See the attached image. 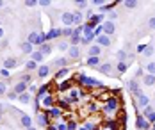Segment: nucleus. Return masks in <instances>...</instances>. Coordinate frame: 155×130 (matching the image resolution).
<instances>
[{
	"label": "nucleus",
	"mask_w": 155,
	"mask_h": 130,
	"mask_svg": "<svg viewBox=\"0 0 155 130\" xmlns=\"http://www.w3.org/2000/svg\"><path fill=\"white\" fill-rule=\"evenodd\" d=\"M27 41L31 43L32 47H41L43 43H47L45 32H41V31H31L29 36H27Z\"/></svg>",
	"instance_id": "obj_1"
},
{
	"label": "nucleus",
	"mask_w": 155,
	"mask_h": 130,
	"mask_svg": "<svg viewBox=\"0 0 155 130\" xmlns=\"http://www.w3.org/2000/svg\"><path fill=\"white\" fill-rule=\"evenodd\" d=\"M77 80L80 82L82 86H87V87H104V82L96 80V79H91V77L86 75V73H78Z\"/></svg>",
	"instance_id": "obj_2"
},
{
	"label": "nucleus",
	"mask_w": 155,
	"mask_h": 130,
	"mask_svg": "<svg viewBox=\"0 0 155 130\" xmlns=\"http://www.w3.org/2000/svg\"><path fill=\"white\" fill-rule=\"evenodd\" d=\"M118 107H120V100L116 96H110L104 103V107H102V111L105 114H109V116H112V114H116V111H118Z\"/></svg>",
	"instance_id": "obj_3"
},
{
	"label": "nucleus",
	"mask_w": 155,
	"mask_h": 130,
	"mask_svg": "<svg viewBox=\"0 0 155 130\" xmlns=\"http://www.w3.org/2000/svg\"><path fill=\"white\" fill-rule=\"evenodd\" d=\"M62 36V29H59V27H52L48 32H45V39L48 41H57L59 37Z\"/></svg>",
	"instance_id": "obj_4"
},
{
	"label": "nucleus",
	"mask_w": 155,
	"mask_h": 130,
	"mask_svg": "<svg viewBox=\"0 0 155 130\" xmlns=\"http://www.w3.org/2000/svg\"><path fill=\"white\" fill-rule=\"evenodd\" d=\"M36 125L47 128L48 125H50V118H48V114L47 112H38V116H36Z\"/></svg>",
	"instance_id": "obj_5"
},
{
	"label": "nucleus",
	"mask_w": 155,
	"mask_h": 130,
	"mask_svg": "<svg viewBox=\"0 0 155 130\" xmlns=\"http://www.w3.org/2000/svg\"><path fill=\"white\" fill-rule=\"evenodd\" d=\"M61 21L64 23V27H73V13L71 11H61Z\"/></svg>",
	"instance_id": "obj_6"
},
{
	"label": "nucleus",
	"mask_w": 155,
	"mask_h": 130,
	"mask_svg": "<svg viewBox=\"0 0 155 130\" xmlns=\"http://www.w3.org/2000/svg\"><path fill=\"white\" fill-rule=\"evenodd\" d=\"M94 41H96V45L100 47V48H109L110 45H112V41H110V37L105 36V34H102V36H98V37H94Z\"/></svg>",
	"instance_id": "obj_7"
},
{
	"label": "nucleus",
	"mask_w": 155,
	"mask_h": 130,
	"mask_svg": "<svg viewBox=\"0 0 155 130\" xmlns=\"http://www.w3.org/2000/svg\"><path fill=\"white\" fill-rule=\"evenodd\" d=\"M80 55H82L80 47H70V50H68V59H70V61H78Z\"/></svg>",
	"instance_id": "obj_8"
},
{
	"label": "nucleus",
	"mask_w": 155,
	"mask_h": 130,
	"mask_svg": "<svg viewBox=\"0 0 155 130\" xmlns=\"http://www.w3.org/2000/svg\"><path fill=\"white\" fill-rule=\"evenodd\" d=\"M136 127H137V130H150L152 128V125L146 121V118L144 116H137V119H136Z\"/></svg>",
	"instance_id": "obj_9"
},
{
	"label": "nucleus",
	"mask_w": 155,
	"mask_h": 130,
	"mask_svg": "<svg viewBox=\"0 0 155 130\" xmlns=\"http://www.w3.org/2000/svg\"><path fill=\"white\" fill-rule=\"evenodd\" d=\"M102 27H104V34L109 36V37L116 32V23H114V21H109V20H107L105 23H102Z\"/></svg>",
	"instance_id": "obj_10"
},
{
	"label": "nucleus",
	"mask_w": 155,
	"mask_h": 130,
	"mask_svg": "<svg viewBox=\"0 0 155 130\" xmlns=\"http://www.w3.org/2000/svg\"><path fill=\"white\" fill-rule=\"evenodd\" d=\"M47 114H48V118L50 119H61L62 118V109H59V107H52V109H48L47 111Z\"/></svg>",
	"instance_id": "obj_11"
},
{
	"label": "nucleus",
	"mask_w": 155,
	"mask_h": 130,
	"mask_svg": "<svg viewBox=\"0 0 155 130\" xmlns=\"http://www.w3.org/2000/svg\"><path fill=\"white\" fill-rule=\"evenodd\" d=\"M50 87H52L50 84H43V86H41V87L38 89V93H36V98H38V100L41 102V100H43V98L47 96L48 93H50Z\"/></svg>",
	"instance_id": "obj_12"
},
{
	"label": "nucleus",
	"mask_w": 155,
	"mask_h": 130,
	"mask_svg": "<svg viewBox=\"0 0 155 130\" xmlns=\"http://www.w3.org/2000/svg\"><path fill=\"white\" fill-rule=\"evenodd\" d=\"M102 20H105V18H104V15H93V16L89 18V21H86V23H87V25H89L91 29H94V27L102 25V23H100Z\"/></svg>",
	"instance_id": "obj_13"
},
{
	"label": "nucleus",
	"mask_w": 155,
	"mask_h": 130,
	"mask_svg": "<svg viewBox=\"0 0 155 130\" xmlns=\"http://www.w3.org/2000/svg\"><path fill=\"white\" fill-rule=\"evenodd\" d=\"M18 66V59L16 57H7V59H4V63H2V68L4 70H13Z\"/></svg>",
	"instance_id": "obj_14"
},
{
	"label": "nucleus",
	"mask_w": 155,
	"mask_h": 130,
	"mask_svg": "<svg viewBox=\"0 0 155 130\" xmlns=\"http://www.w3.org/2000/svg\"><path fill=\"white\" fill-rule=\"evenodd\" d=\"M70 63H71V61H70L68 57H57V59L54 61V66H55L57 70H62V68H68Z\"/></svg>",
	"instance_id": "obj_15"
},
{
	"label": "nucleus",
	"mask_w": 155,
	"mask_h": 130,
	"mask_svg": "<svg viewBox=\"0 0 155 130\" xmlns=\"http://www.w3.org/2000/svg\"><path fill=\"white\" fill-rule=\"evenodd\" d=\"M20 123H21L23 128H31L32 123H34V119H32L29 114H20Z\"/></svg>",
	"instance_id": "obj_16"
},
{
	"label": "nucleus",
	"mask_w": 155,
	"mask_h": 130,
	"mask_svg": "<svg viewBox=\"0 0 155 130\" xmlns=\"http://www.w3.org/2000/svg\"><path fill=\"white\" fill-rule=\"evenodd\" d=\"M27 89H29V86H27V84H23V82H20V80L13 86V91H15L18 96H20V95H23V93H27Z\"/></svg>",
	"instance_id": "obj_17"
},
{
	"label": "nucleus",
	"mask_w": 155,
	"mask_h": 130,
	"mask_svg": "<svg viewBox=\"0 0 155 130\" xmlns=\"http://www.w3.org/2000/svg\"><path fill=\"white\" fill-rule=\"evenodd\" d=\"M36 71H38V79H45L50 75V64H39Z\"/></svg>",
	"instance_id": "obj_18"
},
{
	"label": "nucleus",
	"mask_w": 155,
	"mask_h": 130,
	"mask_svg": "<svg viewBox=\"0 0 155 130\" xmlns=\"http://www.w3.org/2000/svg\"><path fill=\"white\" fill-rule=\"evenodd\" d=\"M31 61L38 63V64H43V63H45V55H43L39 50H34V52L31 54Z\"/></svg>",
	"instance_id": "obj_19"
},
{
	"label": "nucleus",
	"mask_w": 155,
	"mask_h": 130,
	"mask_svg": "<svg viewBox=\"0 0 155 130\" xmlns=\"http://www.w3.org/2000/svg\"><path fill=\"white\" fill-rule=\"evenodd\" d=\"M96 70H98L100 73H104V75H110V73H112V63H102Z\"/></svg>",
	"instance_id": "obj_20"
},
{
	"label": "nucleus",
	"mask_w": 155,
	"mask_h": 130,
	"mask_svg": "<svg viewBox=\"0 0 155 130\" xmlns=\"http://www.w3.org/2000/svg\"><path fill=\"white\" fill-rule=\"evenodd\" d=\"M100 54H102V48H100L98 45L87 47V57H100Z\"/></svg>",
	"instance_id": "obj_21"
},
{
	"label": "nucleus",
	"mask_w": 155,
	"mask_h": 130,
	"mask_svg": "<svg viewBox=\"0 0 155 130\" xmlns=\"http://www.w3.org/2000/svg\"><path fill=\"white\" fill-rule=\"evenodd\" d=\"M73 13V25H77V27H80L82 23H84V15H82V11H71Z\"/></svg>",
	"instance_id": "obj_22"
},
{
	"label": "nucleus",
	"mask_w": 155,
	"mask_h": 130,
	"mask_svg": "<svg viewBox=\"0 0 155 130\" xmlns=\"http://www.w3.org/2000/svg\"><path fill=\"white\" fill-rule=\"evenodd\" d=\"M114 57H116L118 63H128V52L127 50H118Z\"/></svg>",
	"instance_id": "obj_23"
},
{
	"label": "nucleus",
	"mask_w": 155,
	"mask_h": 130,
	"mask_svg": "<svg viewBox=\"0 0 155 130\" xmlns=\"http://www.w3.org/2000/svg\"><path fill=\"white\" fill-rule=\"evenodd\" d=\"M41 103H43V107H45V109H52V107H54V103H55V98L52 96V95H47V96L41 100Z\"/></svg>",
	"instance_id": "obj_24"
},
{
	"label": "nucleus",
	"mask_w": 155,
	"mask_h": 130,
	"mask_svg": "<svg viewBox=\"0 0 155 130\" xmlns=\"http://www.w3.org/2000/svg\"><path fill=\"white\" fill-rule=\"evenodd\" d=\"M127 89H128V91H130V93L134 95V93H136V91L139 89V84H137V79H130V80L127 82Z\"/></svg>",
	"instance_id": "obj_25"
},
{
	"label": "nucleus",
	"mask_w": 155,
	"mask_h": 130,
	"mask_svg": "<svg viewBox=\"0 0 155 130\" xmlns=\"http://www.w3.org/2000/svg\"><path fill=\"white\" fill-rule=\"evenodd\" d=\"M20 50H21V54H25V55L29 54V55H31L32 52H34V47H32L29 41H23V43L20 45Z\"/></svg>",
	"instance_id": "obj_26"
},
{
	"label": "nucleus",
	"mask_w": 155,
	"mask_h": 130,
	"mask_svg": "<svg viewBox=\"0 0 155 130\" xmlns=\"http://www.w3.org/2000/svg\"><path fill=\"white\" fill-rule=\"evenodd\" d=\"M143 84H144L146 87H152V86H155V75H150V73H146V75L143 77Z\"/></svg>",
	"instance_id": "obj_27"
},
{
	"label": "nucleus",
	"mask_w": 155,
	"mask_h": 130,
	"mask_svg": "<svg viewBox=\"0 0 155 130\" xmlns=\"http://www.w3.org/2000/svg\"><path fill=\"white\" fill-rule=\"evenodd\" d=\"M38 50H39V52H41V54H43V55L47 57V55H50V54H52V50H54V47H52L50 43H43V45H41V47H39Z\"/></svg>",
	"instance_id": "obj_28"
},
{
	"label": "nucleus",
	"mask_w": 155,
	"mask_h": 130,
	"mask_svg": "<svg viewBox=\"0 0 155 130\" xmlns=\"http://www.w3.org/2000/svg\"><path fill=\"white\" fill-rule=\"evenodd\" d=\"M70 105H71V102H70L68 98H59V100H57V107H59V109H62V111L70 109Z\"/></svg>",
	"instance_id": "obj_29"
},
{
	"label": "nucleus",
	"mask_w": 155,
	"mask_h": 130,
	"mask_svg": "<svg viewBox=\"0 0 155 130\" xmlns=\"http://www.w3.org/2000/svg\"><path fill=\"white\" fill-rule=\"evenodd\" d=\"M55 48L59 50V52H68V50H70V43H68L66 39H59V41H57V47H55Z\"/></svg>",
	"instance_id": "obj_30"
},
{
	"label": "nucleus",
	"mask_w": 155,
	"mask_h": 130,
	"mask_svg": "<svg viewBox=\"0 0 155 130\" xmlns=\"http://www.w3.org/2000/svg\"><path fill=\"white\" fill-rule=\"evenodd\" d=\"M86 66H89V68H98V66H100V57H87V59H86Z\"/></svg>",
	"instance_id": "obj_31"
},
{
	"label": "nucleus",
	"mask_w": 155,
	"mask_h": 130,
	"mask_svg": "<svg viewBox=\"0 0 155 130\" xmlns=\"http://www.w3.org/2000/svg\"><path fill=\"white\" fill-rule=\"evenodd\" d=\"M128 66H130V63H116V71H118V75H123L125 71L128 70Z\"/></svg>",
	"instance_id": "obj_32"
},
{
	"label": "nucleus",
	"mask_w": 155,
	"mask_h": 130,
	"mask_svg": "<svg viewBox=\"0 0 155 130\" xmlns=\"http://www.w3.org/2000/svg\"><path fill=\"white\" fill-rule=\"evenodd\" d=\"M38 68H39V64H38V63H34V61H31V59L25 63V71H27V73H31V71L38 70Z\"/></svg>",
	"instance_id": "obj_33"
},
{
	"label": "nucleus",
	"mask_w": 155,
	"mask_h": 130,
	"mask_svg": "<svg viewBox=\"0 0 155 130\" xmlns=\"http://www.w3.org/2000/svg\"><path fill=\"white\" fill-rule=\"evenodd\" d=\"M137 105H139V107H143V109H144L146 105H150V98L146 96V95H141V96L137 98Z\"/></svg>",
	"instance_id": "obj_34"
},
{
	"label": "nucleus",
	"mask_w": 155,
	"mask_h": 130,
	"mask_svg": "<svg viewBox=\"0 0 155 130\" xmlns=\"http://www.w3.org/2000/svg\"><path fill=\"white\" fill-rule=\"evenodd\" d=\"M18 100H20L21 103H31V102H32V95L29 93V91H27V93L20 95V96H18Z\"/></svg>",
	"instance_id": "obj_35"
},
{
	"label": "nucleus",
	"mask_w": 155,
	"mask_h": 130,
	"mask_svg": "<svg viewBox=\"0 0 155 130\" xmlns=\"http://www.w3.org/2000/svg\"><path fill=\"white\" fill-rule=\"evenodd\" d=\"M153 52H155V50H153V47H152V45H146L141 55H143V57H152V55H153Z\"/></svg>",
	"instance_id": "obj_36"
},
{
	"label": "nucleus",
	"mask_w": 155,
	"mask_h": 130,
	"mask_svg": "<svg viewBox=\"0 0 155 130\" xmlns=\"http://www.w3.org/2000/svg\"><path fill=\"white\" fill-rule=\"evenodd\" d=\"M123 5L127 7V9H136V7L139 5V2H137V0H125Z\"/></svg>",
	"instance_id": "obj_37"
},
{
	"label": "nucleus",
	"mask_w": 155,
	"mask_h": 130,
	"mask_svg": "<svg viewBox=\"0 0 155 130\" xmlns=\"http://www.w3.org/2000/svg\"><path fill=\"white\" fill-rule=\"evenodd\" d=\"M68 73H70V68H62V70H57V71H55V79H64Z\"/></svg>",
	"instance_id": "obj_38"
},
{
	"label": "nucleus",
	"mask_w": 155,
	"mask_h": 130,
	"mask_svg": "<svg viewBox=\"0 0 155 130\" xmlns=\"http://www.w3.org/2000/svg\"><path fill=\"white\" fill-rule=\"evenodd\" d=\"M20 82H23V84H27V86H31V82H32V77H31V73H23V75H20Z\"/></svg>",
	"instance_id": "obj_39"
},
{
	"label": "nucleus",
	"mask_w": 155,
	"mask_h": 130,
	"mask_svg": "<svg viewBox=\"0 0 155 130\" xmlns=\"http://www.w3.org/2000/svg\"><path fill=\"white\" fill-rule=\"evenodd\" d=\"M73 31H75V27H64V29H62V36L70 39V37L73 36Z\"/></svg>",
	"instance_id": "obj_40"
},
{
	"label": "nucleus",
	"mask_w": 155,
	"mask_h": 130,
	"mask_svg": "<svg viewBox=\"0 0 155 130\" xmlns=\"http://www.w3.org/2000/svg\"><path fill=\"white\" fill-rule=\"evenodd\" d=\"M144 68H146V71H148L150 75H155V63H153V61L146 63V64H144Z\"/></svg>",
	"instance_id": "obj_41"
},
{
	"label": "nucleus",
	"mask_w": 155,
	"mask_h": 130,
	"mask_svg": "<svg viewBox=\"0 0 155 130\" xmlns=\"http://www.w3.org/2000/svg\"><path fill=\"white\" fill-rule=\"evenodd\" d=\"M66 130H78V127H77V123L73 121V119H70L68 123H66Z\"/></svg>",
	"instance_id": "obj_42"
},
{
	"label": "nucleus",
	"mask_w": 155,
	"mask_h": 130,
	"mask_svg": "<svg viewBox=\"0 0 155 130\" xmlns=\"http://www.w3.org/2000/svg\"><path fill=\"white\" fill-rule=\"evenodd\" d=\"M75 5L78 7V11H82V9H86V7H87V2H86V0H77V2H75Z\"/></svg>",
	"instance_id": "obj_43"
},
{
	"label": "nucleus",
	"mask_w": 155,
	"mask_h": 130,
	"mask_svg": "<svg viewBox=\"0 0 155 130\" xmlns=\"http://www.w3.org/2000/svg\"><path fill=\"white\" fill-rule=\"evenodd\" d=\"M38 5H41L43 9H48V7L52 5V0H39V2H38Z\"/></svg>",
	"instance_id": "obj_44"
},
{
	"label": "nucleus",
	"mask_w": 155,
	"mask_h": 130,
	"mask_svg": "<svg viewBox=\"0 0 155 130\" xmlns=\"http://www.w3.org/2000/svg\"><path fill=\"white\" fill-rule=\"evenodd\" d=\"M93 34H94V37H98V36H102V34H104V27H102V25H98V27H94V29H93Z\"/></svg>",
	"instance_id": "obj_45"
},
{
	"label": "nucleus",
	"mask_w": 155,
	"mask_h": 130,
	"mask_svg": "<svg viewBox=\"0 0 155 130\" xmlns=\"http://www.w3.org/2000/svg\"><path fill=\"white\" fill-rule=\"evenodd\" d=\"M5 93H7V84H5V80H0V96Z\"/></svg>",
	"instance_id": "obj_46"
},
{
	"label": "nucleus",
	"mask_w": 155,
	"mask_h": 130,
	"mask_svg": "<svg viewBox=\"0 0 155 130\" xmlns=\"http://www.w3.org/2000/svg\"><path fill=\"white\" fill-rule=\"evenodd\" d=\"M70 87H71L70 80H64V82L61 84V86H59V89H61V91H66V89H70Z\"/></svg>",
	"instance_id": "obj_47"
},
{
	"label": "nucleus",
	"mask_w": 155,
	"mask_h": 130,
	"mask_svg": "<svg viewBox=\"0 0 155 130\" xmlns=\"http://www.w3.org/2000/svg\"><path fill=\"white\" fill-rule=\"evenodd\" d=\"M146 121H148L150 125H153V123H155V111H153V112H150L148 116H146Z\"/></svg>",
	"instance_id": "obj_48"
},
{
	"label": "nucleus",
	"mask_w": 155,
	"mask_h": 130,
	"mask_svg": "<svg viewBox=\"0 0 155 130\" xmlns=\"http://www.w3.org/2000/svg\"><path fill=\"white\" fill-rule=\"evenodd\" d=\"M23 5H27V7H36V5H38V0H25Z\"/></svg>",
	"instance_id": "obj_49"
},
{
	"label": "nucleus",
	"mask_w": 155,
	"mask_h": 130,
	"mask_svg": "<svg viewBox=\"0 0 155 130\" xmlns=\"http://www.w3.org/2000/svg\"><path fill=\"white\" fill-rule=\"evenodd\" d=\"M148 29H152V31H155V16H152L150 20H148Z\"/></svg>",
	"instance_id": "obj_50"
},
{
	"label": "nucleus",
	"mask_w": 155,
	"mask_h": 130,
	"mask_svg": "<svg viewBox=\"0 0 155 130\" xmlns=\"http://www.w3.org/2000/svg\"><path fill=\"white\" fill-rule=\"evenodd\" d=\"M116 18H118V13H116V9H114V11H110V13H109V21H114Z\"/></svg>",
	"instance_id": "obj_51"
},
{
	"label": "nucleus",
	"mask_w": 155,
	"mask_h": 130,
	"mask_svg": "<svg viewBox=\"0 0 155 130\" xmlns=\"http://www.w3.org/2000/svg\"><path fill=\"white\" fill-rule=\"evenodd\" d=\"M87 111H89V112H96V111H98V107H96V103H94V102H91V103H89Z\"/></svg>",
	"instance_id": "obj_52"
},
{
	"label": "nucleus",
	"mask_w": 155,
	"mask_h": 130,
	"mask_svg": "<svg viewBox=\"0 0 155 130\" xmlns=\"http://www.w3.org/2000/svg\"><path fill=\"white\" fill-rule=\"evenodd\" d=\"M5 95H7L9 100H18V95H16L15 91H9V93H5Z\"/></svg>",
	"instance_id": "obj_53"
},
{
	"label": "nucleus",
	"mask_w": 155,
	"mask_h": 130,
	"mask_svg": "<svg viewBox=\"0 0 155 130\" xmlns=\"http://www.w3.org/2000/svg\"><path fill=\"white\" fill-rule=\"evenodd\" d=\"M0 77H4V79H9V70H0Z\"/></svg>",
	"instance_id": "obj_54"
},
{
	"label": "nucleus",
	"mask_w": 155,
	"mask_h": 130,
	"mask_svg": "<svg viewBox=\"0 0 155 130\" xmlns=\"http://www.w3.org/2000/svg\"><path fill=\"white\" fill-rule=\"evenodd\" d=\"M27 91H29V93H31V95H34V93H38V87H36V86H29V89H27Z\"/></svg>",
	"instance_id": "obj_55"
},
{
	"label": "nucleus",
	"mask_w": 155,
	"mask_h": 130,
	"mask_svg": "<svg viewBox=\"0 0 155 130\" xmlns=\"http://www.w3.org/2000/svg\"><path fill=\"white\" fill-rule=\"evenodd\" d=\"M144 47H146V45H139V47H137V54H143V50H144Z\"/></svg>",
	"instance_id": "obj_56"
},
{
	"label": "nucleus",
	"mask_w": 155,
	"mask_h": 130,
	"mask_svg": "<svg viewBox=\"0 0 155 130\" xmlns=\"http://www.w3.org/2000/svg\"><path fill=\"white\" fill-rule=\"evenodd\" d=\"M57 127V130H66V125L64 123H61V125H55Z\"/></svg>",
	"instance_id": "obj_57"
},
{
	"label": "nucleus",
	"mask_w": 155,
	"mask_h": 130,
	"mask_svg": "<svg viewBox=\"0 0 155 130\" xmlns=\"http://www.w3.org/2000/svg\"><path fill=\"white\" fill-rule=\"evenodd\" d=\"M47 130H57V127H55V125H48Z\"/></svg>",
	"instance_id": "obj_58"
},
{
	"label": "nucleus",
	"mask_w": 155,
	"mask_h": 130,
	"mask_svg": "<svg viewBox=\"0 0 155 130\" xmlns=\"http://www.w3.org/2000/svg\"><path fill=\"white\" fill-rule=\"evenodd\" d=\"M2 37H4V29L0 27V39H2Z\"/></svg>",
	"instance_id": "obj_59"
},
{
	"label": "nucleus",
	"mask_w": 155,
	"mask_h": 130,
	"mask_svg": "<svg viewBox=\"0 0 155 130\" xmlns=\"http://www.w3.org/2000/svg\"><path fill=\"white\" fill-rule=\"evenodd\" d=\"M25 130H38L36 127H31V128H25Z\"/></svg>",
	"instance_id": "obj_60"
},
{
	"label": "nucleus",
	"mask_w": 155,
	"mask_h": 130,
	"mask_svg": "<svg viewBox=\"0 0 155 130\" xmlns=\"http://www.w3.org/2000/svg\"><path fill=\"white\" fill-rule=\"evenodd\" d=\"M2 7H4V2H2V0H0V9H2Z\"/></svg>",
	"instance_id": "obj_61"
},
{
	"label": "nucleus",
	"mask_w": 155,
	"mask_h": 130,
	"mask_svg": "<svg viewBox=\"0 0 155 130\" xmlns=\"http://www.w3.org/2000/svg\"><path fill=\"white\" fill-rule=\"evenodd\" d=\"M150 130H155V123H153V125H152V128H150Z\"/></svg>",
	"instance_id": "obj_62"
},
{
	"label": "nucleus",
	"mask_w": 155,
	"mask_h": 130,
	"mask_svg": "<svg viewBox=\"0 0 155 130\" xmlns=\"http://www.w3.org/2000/svg\"><path fill=\"white\" fill-rule=\"evenodd\" d=\"M0 27H2V20H0Z\"/></svg>",
	"instance_id": "obj_63"
}]
</instances>
